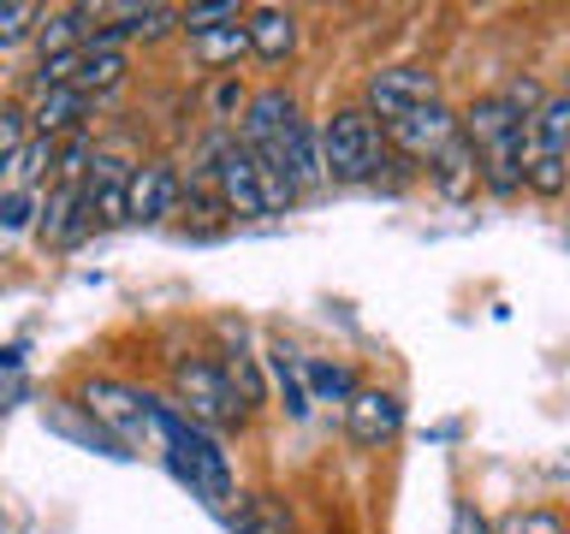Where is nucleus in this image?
<instances>
[{"mask_svg":"<svg viewBox=\"0 0 570 534\" xmlns=\"http://www.w3.org/2000/svg\"><path fill=\"white\" fill-rule=\"evenodd\" d=\"M155 434L167 439V457L178 481H190V493H203L208 505H226L232 498V463L220 452V439L208 427H196L190 416H178L173 404H155Z\"/></svg>","mask_w":570,"mask_h":534,"instance_id":"f257e3e1","label":"nucleus"},{"mask_svg":"<svg viewBox=\"0 0 570 534\" xmlns=\"http://www.w3.org/2000/svg\"><path fill=\"white\" fill-rule=\"evenodd\" d=\"M386 155V131L363 113V101L333 107L321 119V160H327V185H374V167Z\"/></svg>","mask_w":570,"mask_h":534,"instance_id":"f03ea898","label":"nucleus"},{"mask_svg":"<svg viewBox=\"0 0 570 534\" xmlns=\"http://www.w3.org/2000/svg\"><path fill=\"white\" fill-rule=\"evenodd\" d=\"M173 409L178 416H190L196 427H244V409L232 404V386H226V374L220 363H208V356H178L173 363Z\"/></svg>","mask_w":570,"mask_h":534,"instance_id":"7ed1b4c3","label":"nucleus"},{"mask_svg":"<svg viewBox=\"0 0 570 534\" xmlns=\"http://www.w3.org/2000/svg\"><path fill=\"white\" fill-rule=\"evenodd\" d=\"M303 125V107L285 83H267V89H249V107L238 119V142L249 155L262 160V167L279 172V155H285V137H292Z\"/></svg>","mask_w":570,"mask_h":534,"instance_id":"20e7f679","label":"nucleus"},{"mask_svg":"<svg viewBox=\"0 0 570 534\" xmlns=\"http://www.w3.org/2000/svg\"><path fill=\"white\" fill-rule=\"evenodd\" d=\"M428 101H440V83L428 66H381L363 83V113L374 125H399L404 113H416Z\"/></svg>","mask_w":570,"mask_h":534,"instance_id":"39448f33","label":"nucleus"},{"mask_svg":"<svg viewBox=\"0 0 570 534\" xmlns=\"http://www.w3.org/2000/svg\"><path fill=\"white\" fill-rule=\"evenodd\" d=\"M178 196H185V178L167 155L131 160V178H125V220L131 226H160L178 208Z\"/></svg>","mask_w":570,"mask_h":534,"instance_id":"423d86ee","label":"nucleus"},{"mask_svg":"<svg viewBox=\"0 0 570 534\" xmlns=\"http://www.w3.org/2000/svg\"><path fill=\"white\" fill-rule=\"evenodd\" d=\"M386 131V149L392 155H404L410 167H428L445 142L458 137V107H445V101H428V107H416V113H404L399 125H381Z\"/></svg>","mask_w":570,"mask_h":534,"instance_id":"0eeeda50","label":"nucleus"},{"mask_svg":"<svg viewBox=\"0 0 570 534\" xmlns=\"http://www.w3.org/2000/svg\"><path fill=\"white\" fill-rule=\"evenodd\" d=\"M89 231H96V220L83 214V190L78 185H48V196L36 202L30 238L42 244V249H78Z\"/></svg>","mask_w":570,"mask_h":534,"instance_id":"6e6552de","label":"nucleus"},{"mask_svg":"<svg viewBox=\"0 0 570 534\" xmlns=\"http://www.w3.org/2000/svg\"><path fill=\"white\" fill-rule=\"evenodd\" d=\"M399 427H404L399 392H386V386H356V398L345 404V439H351V445L381 452L386 439H399Z\"/></svg>","mask_w":570,"mask_h":534,"instance_id":"1a4fd4ad","label":"nucleus"},{"mask_svg":"<svg viewBox=\"0 0 570 534\" xmlns=\"http://www.w3.org/2000/svg\"><path fill=\"white\" fill-rule=\"evenodd\" d=\"M523 160H529V119L517 125V131L493 137L475 149V167H481V196H493V202H517L523 196Z\"/></svg>","mask_w":570,"mask_h":534,"instance_id":"9d476101","label":"nucleus"},{"mask_svg":"<svg viewBox=\"0 0 570 534\" xmlns=\"http://www.w3.org/2000/svg\"><path fill=\"white\" fill-rule=\"evenodd\" d=\"M24 113H30V137L60 142V137H71V131H89L96 101H89L78 83H66V89H30Z\"/></svg>","mask_w":570,"mask_h":534,"instance_id":"9b49d317","label":"nucleus"},{"mask_svg":"<svg viewBox=\"0 0 570 534\" xmlns=\"http://www.w3.org/2000/svg\"><path fill=\"white\" fill-rule=\"evenodd\" d=\"M83 409L96 416V427H114V434H142V427H155V404L137 398V392L119 386V380H83Z\"/></svg>","mask_w":570,"mask_h":534,"instance_id":"f8f14e48","label":"nucleus"},{"mask_svg":"<svg viewBox=\"0 0 570 534\" xmlns=\"http://www.w3.org/2000/svg\"><path fill=\"white\" fill-rule=\"evenodd\" d=\"M244 30H249V60H262V66H285L303 42V24L292 7H249Z\"/></svg>","mask_w":570,"mask_h":534,"instance_id":"ddd939ff","label":"nucleus"},{"mask_svg":"<svg viewBox=\"0 0 570 534\" xmlns=\"http://www.w3.org/2000/svg\"><path fill=\"white\" fill-rule=\"evenodd\" d=\"M422 172H428V185L440 190V202H452V208H463V202H475V196H481V167H475V149L463 142V131L445 142Z\"/></svg>","mask_w":570,"mask_h":534,"instance_id":"4468645a","label":"nucleus"},{"mask_svg":"<svg viewBox=\"0 0 570 534\" xmlns=\"http://www.w3.org/2000/svg\"><path fill=\"white\" fill-rule=\"evenodd\" d=\"M125 178H131V167H125L119 155H96V167L83 172V214L96 226H125Z\"/></svg>","mask_w":570,"mask_h":534,"instance_id":"2eb2a0df","label":"nucleus"},{"mask_svg":"<svg viewBox=\"0 0 570 534\" xmlns=\"http://www.w3.org/2000/svg\"><path fill=\"white\" fill-rule=\"evenodd\" d=\"M279 172L297 185V196H315L327 185V160H321V125L303 119L292 137H285V155H279Z\"/></svg>","mask_w":570,"mask_h":534,"instance_id":"dca6fc26","label":"nucleus"},{"mask_svg":"<svg viewBox=\"0 0 570 534\" xmlns=\"http://www.w3.org/2000/svg\"><path fill=\"white\" fill-rule=\"evenodd\" d=\"M249 60V30H244V18L238 24H220V30H208V36H196L190 42V66L196 71H208V78H226V71H238Z\"/></svg>","mask_w":570,"mask_h":534,"instance_id":"f3484780","label":"nucleus"},{"mask_svg":"<svg viewBox=\"0 0 570 534\" xmlns=\"http://www.w3.org/2000/svg\"><path fill=\"white\" fill-rule=\"evenodd\" d=\"M232 534H297V516L274 493H238V505L226 511Z\"/></svg>","mask_w":570,"mask_h":534,"instance_id":"a211bd4d","label":"nucleus"},{"mask_svg":"<svg viewBox=\"0 0 570 534\" xmlns=\"http://www.w3.org/2000/svg\"><path fill=\"white\" fill-rule=\"evenodd\" d=\"M125 78H131V53H125V48H83L78 89H83L96 107L114 96V89H125Z\"/></svg>","mask_w":570,"mask_h":534,"instance_id":"6ab92c4d","label":"nucleus"},{"mask_svg":"<svg viewBox=\"0 0 570 534\" xmlns=\"http://www.w3.org/2000/svg\"><path fill=\"white\" fill-rule=\"evenodd\" d=\"M523 196H534V202H564L570 196V160L534 149V131H529V160H523Z\"/></svg>","mask_w":570,"mask_h":534,"instance_id":"aec40b11","label":"nucleus"},{"mask_svg":"<svg viewBox=\"0 0 570 534\" xmlns=\"http://www.w3.org/2000/svg\"><path fill=\"white\" fill-rule=\"evenodd\" d=\"M220 374H226V386H232V404H238L244 422H249V416L267 404V374H262V363H256V356H244V350H232L226 363H220Z\"/></svg>","mask_w":570,"mask_h":534,"instance_id":"412c9836","label":"nucleus"},{"mask_svg":"<svg viewBox=\"0 0 570 534\" xmlns=\"http://www.w3.org/2000/svg\"><path fill=\"white\" fill-rule=\"evenodd\" d=\"M267 374H274V392H279V409L292 422H303L309 416V386H303V363L285 345H274L267 350Z\"/></svg>","mask_w":570,"mask_h":534,"instance_id":"4be33fe9","label":"nucleus"},{"mask_svg":"<svg viewBox=\"0 0 570 534\" xmlns=\"http://www.w3.org/2000/svg\"><path fill=\"white\" fill-rule=\"evenodd\" d=\"M303 386H309V404L321 398V404L345 409L356 398V374L345 363H327V356H309V363H303Z\"/></svg>","mask_w":570,"mask_h":534,"instance_id":"5701e85b","label":"nucleus"},{"mask_svg":"<svg viewBox=\"0 0 570 534\" xmlns=\"http://www.w3.org/2000/svg\"><path fill=\"white\" fill-rule=\"evenodd\" d=\"M529 131H534V149L570 160V96L564 89H552V96L541 101V113L529 119Z\"/></svg>","mask_w":570,"mask_h":534,"instance_id":"b1692460","label":"nucleus"},{"mask_svg":"<svg viewBox=\"0 0 570 534\" xmlns=\"http://www.w3.org/2000/svg\"><path fill=\"white\" fill-rule=\"evenodd\" d=\"M249 7H238V0H196V7H178V36L185 42H196V36L220 30V24H238Z\"/></svg>","mask_w":570,"mask_h":534,"instance_id":"393cba45","label":"nucleus"},{"mask_svg":"<svg viewBox=\"0 0 570 534\" xmlns=\"http://www.w3.org/2000/svg\"><path fill=\"white\" fill-rule=\"evenodd\" d=\"M30 142V113L24 101H0V190L12 185V167H18V149Z\"/></svg>","mask_w":570,"mask_h":534,"instance_id":"a878e982","label":"nucleus"},{"mask_svg":"<svg viewBox=\"0 0 570 534\" xmlns=\"http://www.w3.org/2000/svg\"><path fill=\"white\" fill-rule=\"evenodd\" d=\"M96 167V142H89V131H71L53 142V178L48 185H83V172Z\"/></svg>","mask_w":570,"mask_h":534,"instance_id":"bb28decb","label":"nucleus"},{"mask_svg":"<svg viewBox=\"0 0 570 534\" xmlns=\"http://www.w3.org/2000/svg\"><path fill=\"white\" fill-rule=\"evenodd\" d=\"M53 178V142L48 137H30L24 149H18V167H12V185L18 190H36Z\"/></svg>","mask_w":570,"mask_h":534,"instance_id":"cd10ccee","label":"nucleus"},{"mask_svg":"<svg viewBox=\"0 0 570 534\" xmlns=\"http://www.w3.org/2000/svg\"><path fill=\"white\" fill-rule=\"evenodd\" d=\"M36 202H42L36 190H18V185H7V190H0V244L36 226Z\"/></svg>","mask_w":570,"mask_h":534,"instance_id":"c85d7f7f","label":"nucleus"},{"mask_svg":"<svg viewBox=\"0 0 570 534\" xmlns=\"http://www.w3.org/2000/svg\"><path fill=\"white\" fill-rule=\"evenodd\" d=\"M493 534H564V516L552 505H517L505 523H493Z\"/></svg>","mask_w":570,"mask_h":534,"instance_id":"c756f323","label":"nucleus"},{"mask_svg":"<svg viewBox=\"0 0 570 534\" xmlns=\"http://www.w3.org/2000/svg\"><path fill=\"white\" fill-rule=\"evenodd\" d=\"M36 18H42V7H30V0H0V53L36 36Z\"/></svg>","mask_w":570,"mask_h":534,"instance_id":"7c9ffc66","label":"nucleus"},{"mask_svg":"<svg viewBox=\"0 0 570 534\" xmlns=\"http://www.w3.org/2000/svg\"><path fill=\"white\" fill-rule=\"evenodd\" d=\"M499 96H505V107H511L517 119H534V113H541V101L552 96V89H547L541 78H534V71H517V78H511L505 89H499Z\"/></svg>","mask_w":570,"mask_h":534,"instance_id":"2f4dec72","label":"nucleus"},{"mask_svg":"<svg viewBox=\"0 0 570 534\" xmlns=\"http://www.w3.org/2000/svg\"><path fill=\"white\" fill-rule=\"evenodd\" d=\"M452 534H493V523H488V511H481L475 498H458L452 505Z\"/></svg>","mask_w":570,"mask_h":534,"instance_id":"473e14b6","label":"nucleus"},{"mask_svg":"<svg viewBox=\"0 0 570 534\" xmlns=\"http://www.w3.org/2000/svg\"><path fill=\"white\" fill-rule=\"evenodd\" d=\"M559 89H564V96H570V60H564V83H559Z\"/></svg>","mask_w":570,"mask_h":534,"instance_id":"72a5a7b5","label":"nucleus"},{"mask_svg":"<svg viewBox=\"0 0 570 534\" xmlns=\"http://www.w3.org/2000/svg\"><path fill=\"white\" fill-rule=\"evenodd\" d=\"M564 534H570V528H564Z\"/></svg>","mask_w":570,"mask_h":534,"instance_id":"f704fd0d","label":"nucleus"}]
</instances>
